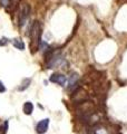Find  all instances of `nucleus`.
<instances>
[{"mask_svg":"<svg viewBox=\"0 0 127 134\" xmlns=\"http://www.w3.org/2000/svg\"><path fill=\"white\" fill-rule=\"evenodd\" d=\"M40 35H41V26L39 21H35L31 26L30 30V53L36 54L40 47Z\"/></svg>","mask_w":127,"mask_h":134,"instance_id":"obj_1","label":"nucleus"},{"mask_svg":"<svg viewBox=\"0 0 127 134\" xmlns=\"http://www.w3.org/2000/svg\"><path fill=\"white\" fill-rule=\"evenodd\" d=\"M88 99V94L87 92L83 88H78L77 91H75V93L73 95V100L75 103H83L85 100Z\"/></svg>","mask_w":127,"mask_h":134,"instance_id":"obj_2","label":"nucleus"},{"mask_svg":"<svg viewBox=\"0 0 127 134\" xmlns=\"http://www.w3.org/2000/svg\"><path fill=\"white\" fill-rule=\"evenodd\" d=\"M49 81L51 82V83H55V84H58V85H65V83H66V77L63 76V75L61 74H53L51 76H50L49 78Z\"/></svg>","mask_w":127,"mask_h":134,"instance_id":"obj_3","label":"nucleus"},{"mask_svg":"<svg viewBox=\"0 0 127 134\" xmlns=\"http://www.w3.org/2000/svg\"><path fill=\"white\" fill-rule=\"evenodd\" d=\"M48 124H49V120H48V119H45V120L40 121V122L37 124V127H36L37 132L39 133V134H44L46 131H47Z\"/></svg>","mask_w":127,"mask_h":134,"instance_id":"obj_4","label":"nucleus"},{"mask_svg":"<svg viewBox=\"0 0 127 134\" xmlns=\"http://www.w3.org/2000/svg\"><path fill=\"white\" fill-rule=\"evenodd\" d=\"M29 7L28 6H25V8L21 11V15H20V19H19V24H20V27H22L26 25V21L28 19V16H29Z\"/></svg>","mask_w":127,"mask_h":134,"instance_id":"obj_5","label":"nucleus"},{"mask_svg":"<svg viewBox=\"0 0 127 134\" xmlns=\"http://www.w3.org/2000/svg\"><path fill=\"white\" fill-rule=\"evenodd\" d=\"M33 111V104L31 102H26L24 104V112L26 115H30Z\"/></svg>","mask_w":127,"mask_h":134,"instance_id":"obj_6","label":"nucleus"},{"mask_svg":"<svg viewBox=\"0 0 127 134\" xmlns=\"http://www.w3.org/2000/svg\"><path fill=\"white\" fill-rule=\"evenodd\" d=\"M30 83H31V79L30 78H25L22 83H21V85L18 87V91H25V90H27L29 85H30Z\"/></svg>","mask_w":127,"mask_h":134,"instance_id":"obj_7","label":"nucleus"},{"mask_svg":"<svg viewBox=\"0 0 127 134\" xmlns=\"http://www.w3.org/2000/svg\"><path fill=\"white\" fill-rule=\"evenodd\" d=\"M12 44H14V46H15L17 49H19V50H24L25 49V44H24L22 40H20V39H14V40H12Z\"/></svg>","mask_w":127,"mask_h":134,"instance_id":"obj_8","label":"nucleus"},{"mask_svg":"<svg viewBox=\"0 0 127 134\" xmlns=\"http://www.w3.org/2000/svg\"><path fill=\"white\" fill-rule=\"evenodd\" d=\"M78 81V75L77 74H75V73H73L70 75V76L68 77V82H69V86H73V85H75L76 84V82Z\"/></svg>","mask_w":127,"mask_h":134,"instance_id":"obj_9","label":"nucleus"},{"mask_svg":"<svg viewBox=\"0 0 127 134\" xmlns=\"http://www.w3.org/2000/svg\"><path fill=\"white\" fill-rule=\"evenodd\" d=\"M8 44V39L7 38H3V39H0V46H5Z\"/></svg>","mask_w":127,"mask_h":134,"instance_id":"obj_10","label":"nucleus"},{"mask_svg":"<svg viewBox=\"0 0 127 134\" xmlns=\"http://www.w3.org/2000/svg\"><path fill=\"white\" fill-rule=\"evenodd\" d=\"M3 92H6V87L1 82H0V93H3Z\"/></svg>","mask_w":127,"mask_h":134,"instance_id":"obj_11","label":"nucleus"}]
</instances>
